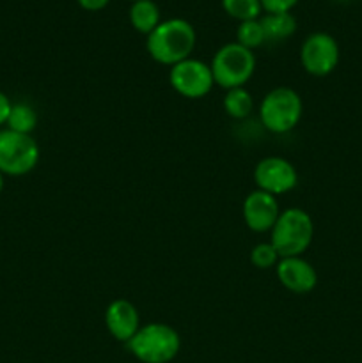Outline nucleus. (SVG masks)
Returning <instances> with one entry per match:
<instances>
[{
	"instance_id": "f257e3e1",
	"label": "nucleus",
	"mask_w": 362,
	"mask_h": 363,
	"mask_svg": "<svg viewBox=\"0 0 362 363\" xmlns=\"http://www.w3.org/2000/svg\"><path fill=\"white\" fill-rule=\"evenodd\" d=\"M197 43V34L190 21L170 18L162 21L149 35H146V50L155 62L170 66L190 59Z\"/></svg>"
},
{
	"instance_id": "f03ea898",
	"label": "nucleus",
	"mask_w": 362,
	"mask_h": 363,
	"mask_svg": "<svg viewBox=\"0 0 362 363\" xmlns=\"http://www.w3.org/2000/svg\"><path fill=\"white\" fill-rule=\"evenodd\" d=\"M126 347L142 363H169L181 351V337L165 323H148L128 340Z\"/></svg>"
},
{
	"instance_id": "7ed1b4c3",
	"label": "nucleus",
	"mask_w": 362,
	"mask_h": 363,
	"mask_svg": "<svg viewBox=\"0 0 362 363\" xmlns=\"http://www.w3.org/2000/svg\"><path fill=\"white\" fill-rule=\"evenodd\" d=\"M314 223L311 215L302 208L283 209L275 225L270 230V243L275 247L279 257H297L312 243Z\"/></svg>"
},
{
	"instance_id": "20e7f679",
	"label": "nucleus",
	"mask_w": 362,
	"mask_h": 363,
	"mask_svg": "<svg viewBox=\"0 0 362 363\" xmlns=\"http://www.w3.org/2000/svg\"><path fill=\"white\" fill-rule=\"evenodd\" d=\"M209 67H212L215 85L219 87L226 89V91L234 87H245V84L251 80L256 71L254 52L238 45L236 41L227 43L216 50Z\"/></svg>"
},
{
	"instance_id": "39448f33",
	"label": "nucleus",
	"mask_w": 362,
	"mask_h": 363,
	"mask_svg": "<svg viewBox=\"0 0 362 363\" xmlns=\"http://www.w3.org/2000/svg\"><path fill=\"white\" fill-rule=\"evenodd\" d=\"M302 110L304 103L295 89L275 87L263 98L259 105V117L266 130L283 135L300 123Z\"/></svg>"
},
{
	"instance_id": "423d86ee",
	"label": "nucleus",
	"mask_w": 362,
	"mask_h": 363,
	"mask_svg": "<svg viewBox=\"0 0 362 363\" xmlns=\"http://www.w3.org/2000/svg\"><path fill=\"white\" fill-rule=\"evenodd\" d=\"M39 162V145L32 135L0 130V172L20 177L32 172Z\"/></svg>"
},
{
	"instance_id": "0eeeda50",
	"label": "nucleus",
	"mask_w": 362,
	"mask_h": 363,
	"mask_svg": "<svg viewBox=\"0 0 362 363\" xmlns=\"http://www.w3.org/2000/svg\"><path fill=\"white\" fill-rule=\"evenodd\" d=\"M169 82L177 94L188 99L204 98L215 85L209 64L192 57L170 67Z\"/></svg>"
},
{
	"instance_id": "6e6552de",
	"label": "nucleus",
	"mask_w": 362,
	"mask_h": 363,
	"mask_svg": "<svg viewBox=\"0 0 362 363\" xmlns=\"http://www.w3.org/2000/svg\"><path fill=\"white\" fill-rule=\"evenodd\" d=\"M339 45L327 32H314L302 43V67L312 77H327L332 73L339 64Z\"/></svg>"
},
{
	"instance_id": "1a4fd4ad",
	"label": "nucleus",
	"mask_w": 362,
	"mask_h": 363,
	"mask_svg": "<svg viewBox=\"0 0 362 363\" xmlns=\"http://www.w3.org/2000/svg\"><path fill=\"white\" fill-rule=\"evenodd\" d=\"M254 183L258 190L279 197L298 184V172L291 162L280 156H266L254 169Z\"/></svg>"
},
{
	"instance_id": "9d476101",
	"label": "nucleus",
	"mask_w": 362,
	"mask_h": 363,
	"mask_svg": "<svg viewBox=\"0 0 362 363\" xmlns=\"http://www.w3.org/2000/svg\"><path fill=\"white\" fill-rule=\"evenodd\" d=\"M280 206L277 197L266 194V191L254 190L245 197L243 201V220L245 225L252 233H270L275 225L280 215Z\"/></svg>"
},
{
	"instance_id": "9b49d317",
	"label": "nucleus",
	"mask_w": 362,
	"mask_h": 363,
	"mask_svg": "<svg viewBox=\"0 0 362 363\" xmlns=\"http://www.w3.org/2000/svg\"><path fill=\"white\" fill-rule=\"evenodd\" d=\"M275 275L287 291L295 294H307L318 284V273L314 266L302 255L283 257L275 266Z\"/></svg>"
},
{
	"instance_id": "f8f14e48",
	"label": "nucleus",
	"mask_w": 362,
	"mask_h": 363,
	"mask_svg": "<svg viewBox=\"0 0 362 363\" xmlns=\"http://www.w3.org/2000/svg\"><path fill=\"white\" fill-rule=\"evenodd\" d=\"M105 326L114 339L128 344L142 326L141 314L131 301L114 300L105 311Z\"/></svg>"
},
{
	"instance_id": "ddd939ff",
	"label": "nucleus",
	"mask_w": 362,
	"mask_h": 363,
	"mask_svg": "<svg viewBox=\"0 0 362 363\" xmlns=\"http://www.w3.org/2000/svg\"><path fill=\"white\" fill-rule=\"evenodd\" d=\"M130 23L141 34L149 35L160 23V9L153 0H137L130 7Z\"/></svg>"
},
{
	"instance_id": "4468645a",
	"label": "nucleus",
	"mask_w": 362,
	"mask_h": 363,
	"mask_svg": "<svg viewBox=\"0 0 362 363\" xmlns=\"http://www.w3.org/2000/svg\"><path fill=\"white\" fill-rule=\"evenodd\" d=\"M266 41H284L297 30V20L291 13H266L259 18Z\"/></svg>"
},
{
	"instance_id": "2eb2a0df",
	"label": "nucleus",
	"mask_w": 362,
	"mask_h": 363,
	"mask_svg": "<svg viewBox=\"0 0 362 363\" xmlns=\"http://www.w3.org/2000/svg\"><path fill=\"white\" fill-rule=\"evenodd\" d=\"M252 108H254V99H252V94L247 89H227L226 96H224V110L227 112V116L238 121L247 119L251 116Z\"/></svg>"
},
{
	"instance_id": "dca6fc26",
	"label": "nucleus",
	"mask_w": 362,
	"mask_h": 363,
	"mask_svg": "<svg viewBox=\"0 0 362 363\" xmlns=\"http://www.w3.org/2000/svg\"><path fill=\"white\" fill-rule=\"evenodd\" d=\"M38 126V113L27 103H16L11 106L9 117H7L6 128L16 133L32 135V131Z\"/></svg>"
},
{
	"instance_id": "f3484780",
	"label": "nucleus",
	"mask_w": 362,
	"mask_h": 363,
	"mask_svg": "<svg viewBox=\"0 0 362 363\" xmlns=\"http://www.w3.org/2000/svg\"><path fill=\"white\" fill-rule=\"evenodd\" d=\"M236 43L248 50H256L261 45H265V30H263V25L259 21V18L258 20H247L238 23Z\"/></svg>"
},
{
	"instance_id": "a211bd4d",
	"label": "nucleus",
	"mask_w": 362,
	"mask_h": 363,
	"mask_svg": "<svg viewBox=\"0 0 362 363\" xmlns=\"http://www.w3.org/2000/svg\"><path fill=\"white\" fill-rule=\"evenodd\" d=\"M222 7L231 18L238 21L261 18V0H222Z\"/></svg>"
},
{
	"instance_id": "6ab92c4d",
	"label": "nucleus",
	"mask_w": 362,
	"mask_h": 363,
	"mask_svg": "<svg viewBox=\"0 0 362 363\" xmlns=\"http://www.w3.org/2000/svg\"><path fill=\"white\" fill-rule=\"evenodd\" d=\"M280 261L279 254H277L275 247L272 243H258L251 250V262L259 269H268L275 268L277 262Z\"/></svg>"
},
{
	"instance_id": "aec40b11",
	"label": "nucleus",
	"mask_w": 362,
	"mask_h": 363,
	"mask_svg": "<svg viewBox=\"0 0 362 363\" xmlns=\"http://www.w3.org/2000/svg\"><path fill=\"white\" fill-rule=\"evenodd\" d=\"M300 0H261L263 11L266 13H291Z\"/></svg>"
},
{
	"instance_id": "412c9836",
	"label": "nucleus",
	"mask_w": 362,
	"mask_h": 363,
	"mask_svg": "<svg viewBox=\"0 0 362 363\" xmlns=\"http://www.w3.org/2000/svg\"><path fill=\"white\" fill-rule=\"evenodd\" d=\"M11 106H13L11 99L0 91V128L6 126L7 117H9V112H11Z\"/></svg>"
},
{
	"instance_id": "4be33fe9",
	"label": "nucleus",
	"mask_w": 362,
	"mask_h": 363,
	"mask_svg": "<svg viewBox=\"0 0 362 363\" xmlns=\"http://www.w3.org/2000/svg\"><path fill=\"white\" fill-rule=\"evenodd\" d=\"M77 2L85 11H102L109 6L110 0H77Z\"/></svg>"
},
{
	"instance_id": "5701e85b",
	"label": "nucleus",
	"mask_w": 362,
	"mask_h": 363,
	"mask_svg": "<svg viewBox=\"0 0 362 363\" xmlns=\"http://www.w3.org/2000/svg\"><path fill=\"white\" fill-rule=\"evenodd\" d=\"M4 177H6V176L0 172V194H2V190H4Z\"/></svg>"
},
{
	"instance_id": "b1692460",
	"label": "nucleus",
	"mask_w": 362,
	"mask_h": 363,
	"mask_svg": "<svg viewBox=\"0 0 362 363\" xmlns=\"http://www.w3.org/2000/svg\"><path fill=\"white\" fill-rule=\"evenodd\" d=\"M130 2H131V4H133V2H137V0H130Z\"/></svg>"
},
{
	"instance_id": "393cba45",
	"label": "nucleus",
	"mask_w": 362,
	"mask_h": 363,
	"mask_svg": "<svg viewBox=\"0 0 362 363\" xmlns=\"http://www.w3.org/2000/svg\"><path fill=\"white\" fill-rule=\"evenodd\" d=\"M339 2H348V0H339Z\"/></svg>"
}]
</instances>
